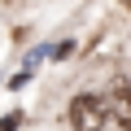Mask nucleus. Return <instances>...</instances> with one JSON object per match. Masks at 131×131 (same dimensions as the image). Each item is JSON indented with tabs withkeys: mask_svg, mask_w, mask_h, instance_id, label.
<instances>
[{
	"mask_svg": "<svg viewBox=\"0 0 131 131\" xmlns=\"http://www.w3.org/2000/svg\"><path fill=\"white\" fill-rule=\"evenodd\" d=\"M109 118H105V96H74L70 101V127L74 131H101Z\"/></svg>",
	"mask_w": 131,
	"mask_h": 131,
	"instance_id": "obj_1",
	"label": "nucleus"
},
{
	"mask_svg": "<svg viewBox=\"0 0 131 131\" xmlns=\"http://www.w3.org/2000/svg\"><path fill=\"white\" fill-rule=\"evenodd\" d=\"M105 118L118 131H131V83L127 79H114V88L105 92Z\"/></svg>",
	"mask_w": 131,
	"mask_h": 131,
	"instance_id": "obj_2",
	"label": "nucleus"
},
{
	"mask_svg": "<svg viewBox=\"0 0 131 131\" xmlns=\"http://www.w3.org/2000/svg\"><path fill=\"white\" fill-rule=\"evenodd\" d=\"M18 122H22V114L13 109V114H5V118H0V131H18Z\"/></svg>",
	"mask_w": 131,
	"mask_h": 131,
	"instance_id": "obj_3",
	"label": "nucleus"
}]
</instances>
